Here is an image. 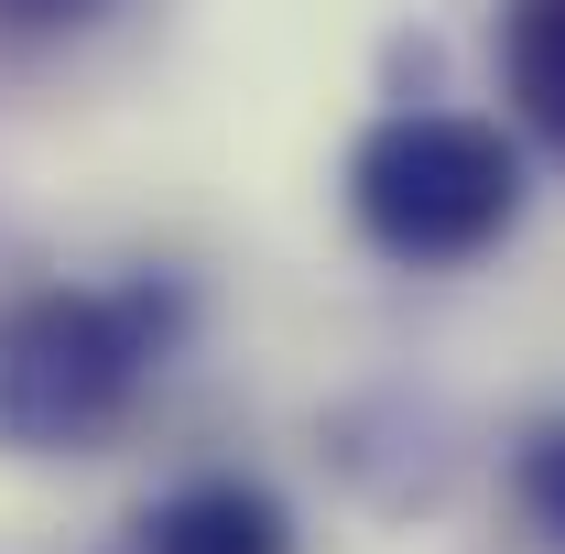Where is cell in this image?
Masks as SVG:
<instances>
[{
  "label": "cell",
  "instance_id": "obj_5",
  "mask_svg": "<svg viewBox=\"0 0 565 554\" xmlns=\"http://www.w3.org/2000/svg\"><path fill=\"white\" fill-rule=\"evenodd\" d=\"M522 500L565 533V424H555V435H533V457H522Z\"/></svg>",
  "mask_w": 565,
  "mask_h": 554
},
{
  "label": "cell",
  "instance_id": "obj_2",
  "mask_svg": "<svg viewBox=\"0 0 565 554\" xmlns=\"http://www.w3.org/2000/svg\"><path fill=\"white\" fill-rule=\"evenodd\" d=\"M131 381H141V338L98 294H33L0 316V446H22V457L87 446L131 403Z\"/></svg>",
  "mask_w": 565,
  "mask_h": 554
},
{
  "label": "cell",
  "instance_id": "obj_3",
  "mask_svg": "<svg viewBox=\"0 0 565 554\" xmlns=\"http://www.w3.org/2000/svg\"><path fill=\"white\" fill-rule=\"evenodd\" d=\"M500 87L565 152V0H511L500 11Z\"/></svg>",
  "mask_w": 565,
  "mask_h": 554
},
{
  "label": "cell",
  "instance_id": "obj_1",
  "mask_svg": "<svg viewBox=\"0 0 565 554\" xmlns=\"http://www.w3.org/2000/svg\"><path fill=\"white\" fill-rule=\"evenodd\" d=\"M349 207L392 262H479L522 217V152L468 109H403L349 152Z\"/></svg>",
  "mask_w": 565,
  "mask_h": 554
},
{
  "label": "cell",
  "instance_id": "obj_6",
  "mask_svg": "<svg viewBox=\"0 0 565 554\" xmlns=\"http://www.w3.org/2000/svg\"><path fill=\"white\" fill-rule=\"evenodd\" d=\"M98 0H0V33H76Z\"/></svg>",
  "mask_w": 565,
  "mask_h": 554
},
{
  "label": "cell",
  "instance_id": "obj_4",
  "mask_svg": "<svg viewBox=\"0 0 565 554\" xmlns=\"http://www.w3.org/2000/svg\"><path fill=\"white\" fill-rule=\"evenodd\" d=\"M152 554H282V511L239 479H207L185 500H163L152 522Z\"/></svg>",
  "mask_w": 565,
  "mask_h": 554
}]
</instances>
